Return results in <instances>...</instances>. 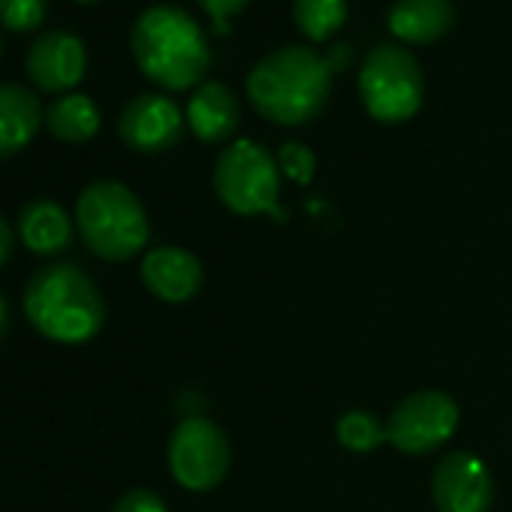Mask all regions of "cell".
<instances>
[{"label":"cell","mask_w":512,"mask_h":512,"mask_svg":"<svg viewBox=\"0 0 512 512\" xmlns=\"http://www.w3.org/2000/svg\"><path fill=\"white\" fill-rule=\"evenodd\" d=\"M332 94V67L311 46H284L253 64L247 76L250 106L281 127L314 121Z\"/></svg>","instance_id":"1"},{"label":"cell","mask_w":512,"mask_h":512,"mask_svg":"<svg viewBox=\"0 0 512 512\" xmlns=\"http://www.w3.org/2000/svg\"><path fill=\"white\" fill-rule=\"evenodd\" d=\"M133 58L142 76L166 91L202 85L211 67V49L199 22L172 4L148 7L130 34Z\"/></svg>","instance_id":"2"},{"label":"cell","mask_w":512,"mask_h":512,"mask_svg":"<svg viewBox=\"0 0 512 512\" xmlns=\"http://www.w3.org/2000/svg\"><path fill=\"white\" fill-rule=\"evenodd\" d=\"M28 323L55 344H88L106 323V302L97 284L73 263L40 269L25 287Z\"/></svg>","instance_id":"3"},{"label":"cell","mask_w":512,"mask_h":512,"mask_svg":"<svg viewBox=\"0 0 512 512\" xmlns=\"http://www.w3.org/2000/svg\"><path fill=\"white\" fill-rule=\"evenodd\" d=\"M76 223L100 260L124 263L136 256L151 235L145 205L121 181H94L79 193Z\"/></svg>","instance_id":"4"},{"label":"cell","mask_w":512,"mask_h":512,"mask_svg":"<svg viewBox=\"0 0 512 512\" xmlns=\"http://www.w3.org/2000/svg\"><path fill=\"white\" fill-rule=\"evenodd\" d=\"M214 190L232 214H275L278 220H284V211L278 205L281 166L278 157H272V151L260 142L238 139L217 157Z\"/></svg>","instance_id":"5"},{"label":"cell","mask_w":512,"mask_h":512,"mask_svg":"<svg viewBox=\"0 0 512 512\" xmlns=\"http://www.w3.org/2000/svg\"><path fill=\"white\" fill-rule=\"evenodd\" d=\"M359 97L380 124L410 121L425 100V79L413 52L398 43L374 46L359 70Z\"/></svg>","instance_id":"6"},{"label":"cell","mask_w":512,"mask_h":512,"mask_svg":"<svg viewBox=\"0 0 512 512\" xmlns=\"http://www.w3.org/2000/svg\"><path fill=\"white\" fill-rule=\"evenodd\" d=\"M232 449L220 425L205 416L184 419L169 437V470L187 491H211L223 482Z\"/></svg>","instance_id":"7"},{"label":"cell","mask_w":512,"mask_h":512,"mask_svg":"<svg viewBox=\"0 0 512 512\" xmlns=\"http://www.w3.org/2000/svg\"><path fill=\"white\" fill-rule=\"evenodd\" d=\"M458 419V404L446 392L422 389L389 413L386 440L404 455H428L455 434Z\"/></svg>","instance_id":"8"},{"label":"cell","mask_w":512,"mask_h":512,"mask_svg":"<svg viewBox=\"0 0 512 512\" xmlns=\"http://www.w3.org/2000/svg\"><path fill=\"white\" fill-rule=\"evenodd\" d=\"M184 133V112L175 100L166 94H139L133 97L121 118H118V136L127 148L142 154H160L178 145Z\"/></svg>","instance_id":"9"},{"label":"cell","mask_w":512,"mask_h":512,"mask_svg":"<svg viewBox=\"0 0 512 512\" xmlns=\"http://www.w3.org/2000/svg\"><path fill=\"white\" fill-rule=\"evenodd\" d=\"M431 497L440 512H488L494 482L485 461L473 452L446 455L431 476Z\"/></svg>","instance_id":"10"},{"label":"cell","mask_w":512,"mask_h":512,"mask_svg":"<svg viewBox=\"0 0 512 512\" xmlns=\"http://www.w3.org/2000/svg\"><path fill=\"white\" fill-rule=\"evenodd\" d=\"M25 67L43 94H67L88 73V49L70 31H49L31 43Z\"/></svg>","instance_id":"11"},{"label":"cell","mask_w":512,"mask_h":512,"mask_svg":"<svg viewBox=\"0 0 512 512\" xmlns=\"http://www.w3.org/2000/svg\"><path fill=\"white\" fill-rule=\"evenodd\" d=\"M142 284L151 296L169 305L190 302L202 287V263L184 247H154L142 260Z\"/></svg>","instance_id":"12"},{"label":"cell","mask_w":512,"mask_h":512,"mask_svg":"<svg viewBox=\"0 0 512 512\" xmlns=\"http://www.w3.org/2000/svg\"><path fill=\"white\" fill-rule=\"evenodd\" d=\"M241 121L238 97L223 82H202L196 85L187 103V127L202 142H226Z\"/></svg>","instance_id":"13"},{"label":"cell","mask_w":512,"mask_h":512,"mask_svg":"<svg viewBox=\"0 0 512 512\" xmlns=\"http://www.w3.org/2000/svg\"><path fill=\"white\" fill-rule=\"evenodd\" d=\"M389 31L410 46H431L455 25L452 0H395L389 7Z\"/></svg>","instance_id":"14"},{"label":"cell","mask_w":512,"mask_h":512,"mask_svg":"<svg viewBox=\"0 0 512 512\" xmlns=\"http://www.w3.org/2000/svg\"><path fill=\"white\" fill-rule=\"evenodd\" d=\"M46 112L40 97L25 85H0V160L19 154L31 145Z\"/></svg>","instance_id":"15"},{"label":"cell","mask_w":512,"mask_h":512,"mask_svg":"<svg viewBox=\"0 0 512 512\" xmlns=\"http://www.w3.org/2000/svg\"><path fill=\"white\" fill-rule=\"evenodd\" d=\"M19 238L31 253L55 256L73 244V220L55 199H31L19 214Z\"/></svg>","instance_id":"16"},{"label":"cell","mask_w":512,"mask_h":512,"mask_svg":"<svg viewBox=\"0 0 512 512\" xmlns=\"http://www.w3.org/2000/svg\"><path fill=\"white\" fill-rule=\"evenodd\" d=\"M100 109L88 94H64L46 109V127L55 139L82 145L91 142L100 130Z\"/></svg>","instance_id":"17"},{"label":"cell","mask_w":512,"mask_h":512,"mask_svg":"<svg viewBox=\"0 0 512 512\" xmlns=\"http://www.w3.org/2000/svg\"><path fill=\"white\" fill-rule=\"evenodd\" d=\"M293 22L314 43L332 40L347 22V0H293Z\"/></svg>","instance_id":"18"},{"label":"cell","mask_w":512,"mask_h":512,"mask_svg":"<svg viewBox=\"0 0 512 512\" xmlns=\"http://www.w3.org/2000/svg\"><path fill=\"white\" fill-rule=\"evenodd\" d=\"M335 434L350 452H371L386 440V425L368 410H350L338 419Z\"/></svg>","instance_id":"19"},{"label":"cell","mask_w":512,"mask_h":512,"mask_svg":"<svg viewBox=\"0 0 512 512\" xmlns=\"http://www.w3.org/2000/svg\"><path fill=\"white\" fill-rule=\"evenodd\" d=\"M49 0H0V25L16 34H31L46 22Z\"/></svg>","instance_id":"20"},{"label":"cell","mask_w":512,"mask_h":512,"mask_svg":"<svg viewBox=\"0 0 512 512\" xmlns=\"http://www.w3.org/2000/svg\"><path fill=\"white\" fill-rule=\"evenodd\" d=\"M278 166L281 172H287L293 181L299 184H308L314 178V169H317V157L308 145L302 142H284L281 145V154H278Z\"/></svg>","instance_id":"21"},{"label":"cell","mask_w":512,"mask_h":512,"mask_svg":"<svg viewBox=\"0 0 512 512\" xmlns=\"http://www.w3.org/2000/svg\"><path fill=\"white\" fill-rule=\"evenodd\" d=\"M112 512H169V509L160 494H154L148 488H133L115 503Z\"/></svg>","instance_id":"22"},{"label":"cell","mask_w":512,"mask_h":512,"mask_svg":"<svg viewBox=\"0 0 512 512\" xmlns=\"http://www.w3.org/2000/svg\"><path fill=\"white\" fill-rule=\"evenodd\" d=\"M196 4L214 19V28L226 34V31H229V28H226V19H232L235 13H241V10L250 4V0H196Z\"/></svg>","instance_id":"23"},{"label":"cell","mask_w":512,"mask_h":512,"mask_svg":"<svg viewBox=\"0 0 512 512\" xmlns=\"http://www.w3.org/2000/svg\"><path fill=\"white\" fill-rule=\"evenodd\" d=\"M13 247H16V235H13L10 223L4 220V214H0V269H4V266L10 263Z\"/></svg>","instance_id":"24"},{"label":"cell","mask_w":512,"mask_h":512,"mask_svg":"<svg viewBox=\"0 0 512 512\" xmlns=\"http://www.w3.org/2000/svg\"><path fill=\"white\" fill-rule=\"evenodd\" d=\"M350 58H353V49H350V46H335V49L326 55V61H329L332 73H335V70H344V67H350Z\"/></svg>","instance_id":"25"},{"label":"cell","mask_w":512,"mask_h":512,"mask_svg":"<svg viewBox=\"0 0 512 512\" xmlns=\"http://www.w3.org/2000/svg\"><path fill=\"white\" fill-rule=\"evenodd\" d=\"M7 323H10V305H7L4 296H0V335L7 332Z\"/></svg>","instance_id":"26"},{"label":"cell","mask_w":512,"mask_h":512,"mask_svg":"<svg viewBox=\"0 0 512 512\" xmlns=\"http://www.w3.org/2000/svg\"><path fill=\"white\" fill-rule=\"evenodd\" d=\"M79 4H97V0H79Z\"/></svg>","instance_id":"27"},{"label":"cell","mask_w":512,"mask_h":512,"mask_svg":"<svg viewBox=\"0 0 512 512\" xmlns=\"http://www.w3.org/2000/svg\"><path fill=\"white\" fill-rule=\"evenodd\" d=\"M0 52H4V43H0Z\"/></svg>","instance_id":"28"}]
</instances>
